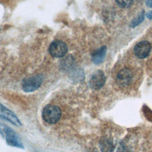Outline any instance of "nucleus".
Segmentation results:
<instances>
[{
  "instance_id": "obj_1",
  "label": "nucleus",
  "mask_w": 152,
  "mask_h": 152,
  "mask_svg": "<svg viewBox=\"0 0 152 152\" xmlns=\"http://www.w3.org/2000/svg\"><path fill=\"white\" fill-rule=\"evenodd\" d=\"M61 110L56 105L48 104L43 109L42 116L43 119L47 123L54 124L57 123L61 117Z\"/></svg>"
},
{
  "instance_id": "obj_2",
  "label": "nucleus",
  "mask_w": 152,
  "mask_h": 152,
  "mask_svg": "<svg viewBox=\"0 0 152 152\" xmlns=\"http://www.w3.org/2000/svg\"><path fill=\"white\" fill-rule=\"evenodd\" d=\"M44 77L42 74H37L26 78L23 83V89L26 92H32L39 88Z\"/></svg>"
},
{
  "instance_id": "obj_3",
  "label": "nucleus",
  "mask_w": 152,
  "mask_h": 152,
  "mask_svg": "<svg viewBox=\"0 0 152 152\" xmlns=\"http://www.w3.org/2000/svg\"><path fill=\"white\" fill-rule=\"evenodd\" d=\"M50 54L55 58L62 57L66 53L68 47L65 43L61 40H55L49 46Z\"/></svg>"
},
{
  "instance_id": "obj_4",
  "label": "nucleus",
  "mask_w": 152,
  "mask_h": 152,
  "mask_svg": "<svg viewBox=\"0 0 152 152\" xmlns=\"http://www.w3.org/2000/svg\"><path fill=\"white\" fill-rule=\"evenodd\" d=\"M0 118L5 120L15 126H20L21 123L17 115L0 103Z\"/></svg>"
},
{
  "instance_id": "obj_5",
  "label": "nucleus",
  "mask_w": 152,
  "mask_h": 152,
  "mask_svg": "<svg viewBox=\"0 0 152 152\" xmlns=\"http://www.w3.org/2000/svg\"><path fill=\"white\" fill-rule=\"evenodd\" d=\"M4 132L6 137L7 144L10 146L24 148V145L16 133L9 127H5Z\"/></svg>"
},
{
  "instance_id": "obj_6",
  "label": "nucleus",
  "mask_w": 152,
  "mask_h": 152,
  "mask_svg": "<svg viewBox=\"0 0 152 152\" xmlns=\"http://www.w3.org/2000/svg\"><path fill=\"white\" fill-rule=\"evenodd\" d=\"M105 81L106 77L104 72L101 70H98L91 75L89 81V84L91 88L99 90L104 86Z\"/></svg>"
},
{
  "instance_id": "obj_7",
  "label": "nucleus",
  "mask_w": 152,
  "mask_h": 152,
  "mask_svg": "<svg viewBox=\"0 0 152 152\" xmlns=\"http://www.w3.org/2000/svg\"><path fill=\"white\" fill-rule=\"evenodd\" d=\"M151 50V45L147 41H141L138 43L134 48V52L138 58L147 57Z\"/></svg>"
},
{
  "instance_id": "obj_8",
  "label": "nucleus",
  "mask_w": 152,
  "mask_h": 152,
  "mask_svg": "<svg viewBox=\"0 0 152 152\" xmlns=\"http://www.w3.org/2000/svg\"><path fill=\"white\" fill-rule=\"evenodd\" d=\"M132 72L128 68L122 69L117 75V81L121 86L128 85L132 78Z\"/></svg>"
},
{
  "instance_id": "obj_9",
  "label": "nucleus",
  "mask_w": 152,
  "mask_h": 152,
  "mask_svg": "<svg viewBox=\"0 0 152 152\" xmlns=\"http://www.w3.org/2000/svg\"><path fill=\"white\" fill-rule=\"evenodd\" d=\"M106 52V46H102L99 49L96 50L92 54V57H91L92 61L96 64H99L101 63L104 58Z\"/></svg>"
},
{
  "instance_id": "obj_10",
  "label": "nucleus",
  "mask_w": 152,
  "mask_h": 152,
  "mask_svg": "<svg viewBox=\"0 0 152 152\" xmlns=\"http://www.w3.org/2000/svg\"><path fill=\"white\" fill-rule=\"evenodd\" d=\"M99 145L102 152H113L114 150L112 141L106 137H103L100 139Z\"/></svg>"
},
{
  "instance_id": "obj_11",
  "label": "nucleus",
  "mask_w": 152,
  "mask_h": 152,
  "mask_svg": "<svg viewBox=\"0 0 152 152\" xmlns=\"http://www.w3.org/2000/svg\"><path fill=\"white\" fill-rule=\"evenodd\" d=\"M144 11H143L132 20L131 24V27H134L140 24L144 20Z\"/></svg>"
},
{
  "instance_id": "obj_12",
  "label": "nucleus",
  "mask_w": 152,
  "mask_h": 152,
  "mask_svg": "<svg viewBox=\"0 0 152 152\" xmlns=\"http://www.w3.org/2000/svg\"><path fill=\"white\" fill-rule=\"evenodd\" d=\"M117 4L121 8H128L132 3L133 0H115Z\"/></svg>"
},
{
  "instance_id": "obj_13",
  "label": "nucleus",
  "mask_w": 152,
  "mask_h": 152,
  "mask_svg": "<svg viewBox=\"0 0 152 152\" xmlns=\"http://www.w3.org/2000/svg\"><path fill=\"white\" fill-rule=\"evenodd\" d=\"M146 4L148 7L152 8V0H146Z\"/></svg>"
},
{
  "instance_id": "obj_14",
  "label": "nucleus",
  "mask_w": 152,
  "mask_h": 152,
  "mask_svg": "<svg viewBox=\"0 0 152 152\" xmlns=\"http://www.w3.org/2000/svg\"><path fill=\"white\" fill-rule=\"evenodd\" d=\"M147 15V17L148 18V19H152V11H150L149 12H148L146 14Z\"/></svg>"
},
{
  "instance_id": "obj_15",
  "label": "nucleus",
  "mask_w": 152,
  "mask_h": 152,
  "mask_svg": "<svg viewBox=\"0 0 152 152\" xmlns=\"http://www.w3.org/2000/svg\"><path fill=\"white\" fill-rule=\"evenodd\" d=\"M0 135L2 136V137H4V133H3V132H2V131L1 130V129L0 128Z\"/></svg>"
}]
</instances>
